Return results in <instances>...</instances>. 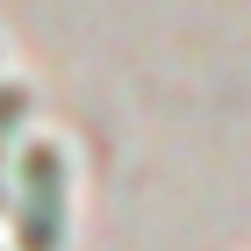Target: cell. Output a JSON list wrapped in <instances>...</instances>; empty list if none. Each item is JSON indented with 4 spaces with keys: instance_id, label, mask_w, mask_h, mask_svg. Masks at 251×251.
Here are the masks:
<instances>
[{
    "instance_id": "6da1fadb",
    "label": "cell",
    "mask_w": 251,
    "mask_h": 251,
    "mask_svg": "<svg viewBox=\"0 0 251 251\" xmlns=\"http://www.w3.org/2000/svg\"><path fill=\"white\" fill-rule=\"evenodd\" d=\"M65 194H72L65 151L50 136H29L15 179H7V208H15V244L22 251H65Z\"/></svg>"
},
{
    "instance_id": "7a4b0ae2",
    "label": "cell",
    "mask_w": 251,
    "mask_h": 251,
    "mask_svg": "<svg viewBox=\"0 0 251 251\" xmlns=\"http://www.w3.org/2000/svg\"><path fill=\"white\" fill-rule=\"evenodd\" d=\"M22 115H29V86L22 79H0V208H7V144H15Z\"/></svg>"
}]
</instances>
